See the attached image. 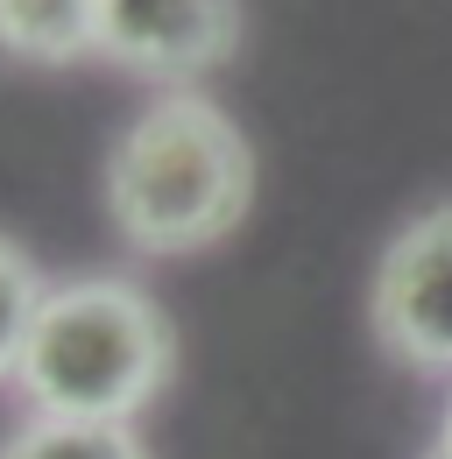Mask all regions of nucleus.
Here are the masks:
<instances>
[{"instance_id": "obj_1", "label": "nucleus", "mask_w": 452, "mask_h": 459, "mask_svg": "<svg viewBox=\"0 0 452 459\" xmlns=\"http://www.w3.org/2000/svg\"><path fill=\"white\" fill-rule=\"evenodd\" d=\"M255 149L205 92H163L107 156L113 233L142 255H198L248 220Z\"/></svg>"}, {"instance_id": "obj_2", "label": "nucleus", "mask_w": 452, "mask_h": 459, "mask_svg": "<svg viewBox=\"0 0 452 459\" xmlns=\"http://www.w3.org/2000/svg\"><path fill=\"white\" fill-rule=\"evenodd\" d=\"M14 382L36 403V417L127 424L170 382V325L156 297L120 276L50 290Z\"/></svg>"}, {"instance_id": "obj_3", "label": "nucleus", "mask_w": 452, "mask_h": 459, "mask_svg": "<svg viewBox=\"0 0 452 459\" xmlns=\"http://www.w3.org/2000/svg\"><path fill=\"white\" fill-rule=\"evenodd\" d=\"M368 311H375V340L396 360L424 375H452V205L417 212L382 247Z\"/></svg>"}, {"instance_id": "obj_4", "label": "nucleus", "mask_w": 452, "mask_h": 459, "mask_svg": "<svg viewBox=\"0 0 452 459\" xmlns=\"http://www.w3.org/2000/svg\"><path fill=\"white\" fill-rule=\"evenodd\" d=\"M240 43V0H100V57L135 71L191 85L220 71Z\"/></svg>"}, {"instance_id": "obj_5", "label": "nucleus", "mask_w": 452, "mask_h": 459, "mask_svg": "<svg viewBox=\"0 0 452 459\" xmlns=\"http://www.w3.org/2000/svg\"><path fill=\"white\" fill-rule=\"evenodd\" d=\"M0 57L14 64L100 57V0H0Z\"/></svg>"}, {"instance_id": "obj_6", "label": "nucleus", "mask_w": 452, "mask_h": 459, "mask_svg": "<svg viewBox=\"0 0 452 459\" xmlns=\"http://www.w3.org/2000/svg\"><path fill=\"white\" fill-rule=\"evenodd\" d=\"M0 459H149L127 424H71V417H29L7 431Z\"/></svg>"}, {"instance_id": "obj_7", "label": "nucleus", "mask_w": 452, "mask_h": 459, "mask_svg": "<svg viewBox=\"0 0 452 459\" xmlns=\"http://www.w3.org/2000/svg\"><path fill=\"white\" fill-rule=\"evenodd\" d=\"M43 276H36V262L14 247V240H0V382H14L22 375V353H29V333H36V318H43Z\"/></svg>"}, {"instance_id": "obj_8", "label": "nucleus", "mask_w": 452, "mask_h": 459, "mask_svg": "<svg viewBox=\"0 0 452 459\" xmlns=\"http://www.w3.org/2000/svg\"><path fill=\"white\" fill-rule=\"evenodd\" d=\"M439 453L452 459V403H446V424H439Z\"/></svg>"}, {"instance_id": "obj_9", "label": "nucleus", "mask_w": 452, "mask_h": 459, "mask_svg": "<svg viewBox=\"0 0 452 459\" xmlns=\"http://www.w3.org/2000/svg\"><path fill=\"white\" fill-rule=\"evenodd\" d=\"M424 459H446V453H439V446H431V453H424Z\"/></svg>"}]
</instances>
